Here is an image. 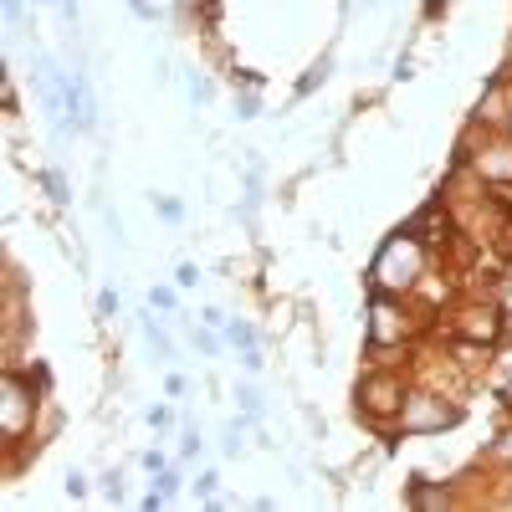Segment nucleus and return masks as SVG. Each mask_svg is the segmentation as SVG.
I'll list each match as a JSON object with an SVG mask.
<instances>
[{"label": "nucleus", "mask_w": 512, "mask_h": 512, "mask_svg": "<svg viewBox=\"0 0 512 512\" xmlns=\"http://www.w3.org/2000/svg\"><path fill=\"white\" fill-rule=\"evenodd\" d=\"M420 272H425V246H420V236L415 231H395L390 241H384V251L374 256V287L379 292H405V287H415L420 282Z\"/></svg>", "instance_id": "obj_1"}, {"label": "nucleus", "mask_w": 512, "mask_h": 512, "mask_svg": "<svg viewBox=\"0 0 512 512\" xmlns=\"http://www.w3.org/2000/svg\"><path fill=\"white\" fill-rule=\"evenodd\" d=\"M47 190H52V200H67V185H62V175H47Z\"/></svg>", "instance_id": "obj_12"}, {"label": "nucleus", "mask_w": 512, "mask_h": 512, "mask_svg": "<svg viewBox=\"0 0 512 512\" xmlns=\"http://www.w3.org/2000/svg\"><path fill=\"white\" fill-rule=\"evenodd\" d=\"M477 175L482 180H512V139H492L477 154Z\"/></svg>", "instance_id": "obj_6"}, {"label": "nucleus", "mask_w": 512, "mask_h": 512, "mask_svg": "<svg viewBox=\"0 0 512 512\" xmlns=\"http://www.w3.org/2000/svg\"><path fill=\"white\" fill-rule=\"evenodd\" d=\"M144 333H149V344H154V349H159V354H169V338H164V328H159V323H154V318H149V323H144Z\"/></svg>", "instance_id": "obj_9"}, {"label": "nucleus", "mask_w": 512, "mask_h": 512, "mask_svg": "<svg viewBox=\"0 0 512 512\" xmlns=\"http://www.w3.org/2000/svg\"><path fill=\"white\" fill-rule=\"evenodd\" d=\"M190 98H195V103L210 98V82H205V77H190Z\"/></svg>", "instance_id": "obj_10"}, {"label": "nucleus", "mask_w": 512, "mask_h": 512, "mask_svg": "<svg viewBox=\"0 0 512 512\" xmlns=\"http://www.w3.org/2000/svg\"><path fill=\"white\" fill-rule=\"evenodd\" d=\"M461 410L456 405H441L436 395H410L400 405V431L405 436H425V431H446V425H456Z\"/></svg>", "instance_id": "obj_3"}, {"label": "nucleus", "mask_w": 512, "mask_h": 512, "mask_svg": "<svg viewBox=\"0 0 512 512\" xmlns=\"http://www.w3.org/2000/svg\"><path fill=\"white\" fill-rule=\"evenodd\" d=\"M359 405H364V415H400V405H405L400 379L395 374H369L359 384Z\"/></svg>", "instance_id": "obj_4"}, {"label": "nucleus", "mask_w": 512, "mask_h": 512, "mask_svg": "<svg viewBox=\"0 0 512 512\" xmlns=\"http://www.w3.org/2000/svg\"><path fill=\"white\" fill-rule=\"evenodd\" d=\"M128 6H134V11H139V16H144V21H149V16H154V11H149V0H128Z\"/></svg>", "instance_id": "obj_14"}, {"label": "nucleus", "mask_w": 512, "mask_h": 512, "mask_svg": "<svg viewBox=\"0 0 512 512\" xmlns=\"http://www.w3.org/2000/svg\"><path fill=\"white\" fill-rule=\"evenodd\" d=\"M6 16H11V21L21 16V0H6Z\"/></svg>", "instance_id": "obj_17"}, {"label": "nucleus", "mask_w": 512, "mask_h": 512, "mask_svg": "<svg viewBox=\"0 0 512 512\" xmlns=\"http://www.w3.org/2000/svg\"><path fill=\"white\" fill-rule=\"evenodd\" d=\"M231 344H241V349H251V328H246V323H231Z\"/></svg>", "instance_id": "obj_11"}, {"label": "nucleus", "mask_w": 512, "mask_h": 512, "mask_svg": "<svg viewBox=\"0 0 512 512\" xmlns=\"http://www.w3.org/2000/svg\"><path fill=\"white\" fill-rule=\"evenodd\" d=\"M31 384L21 374H6V384H0V436L6 441H21L31 431Z\"/></svg>", "instance_id": "obj_2"}, {"label": "nucleus", "mask_w": 512, "mask_h": 512, "mask_svg": "<svg viewBox=\"0 0 512 512\" xmlns=\"http://www.w3.org/2000/svg\"><path fill=\"white\" fill-rule=\"evenodd\" d=\"M497 313L492 308H472V313H461V333L466 338H482V344H492V338H497Z\"/></svg>", "instance_id": "obj_7"}, {"label": "nucleus", "mask_w": 512, "mask_h": 512, "mask_svg": "<svg viewBox=\"0 0 512 512\" xmlns=\"http://www.w3.org/2000/svg\"><path fill=\"white\" fill-rule=\"evenodd\" d=\"M195 282H200V272H195V267L185 262V267H180V287H195Z\"/></svg>", "instance_id": "obj_13"}, {"label": "nucleus", "mask_w": 512, "mask_h": 512, "mask_svg": "<svg viewBox=\"0 0 512 512\" xmlns=\"http://www.w3.org/2000/svg\"><path fill=\"white\" fill-rule=\"evenodd\" d=\"M57 6H62V16H67V21L77 16V0H57Z\"/></svg>", "instance_id": "obj_16"}, {"label": "nucleus", "mask_w": 512, "mask_h": 512, "mask_svg": "<svg viewBox=\"0 0 512 512\" xmlns=\"http://www.w3.org/2000/svg\"><path fill=\"white\" fill-rule=\"evenodd\" d=\"M497 108H502V93H497V88H492V93H487V103H482V108H477V118H482V123H497V118H502V113H497Z\"/></svg>", "instance_id": "obj_8"}, {"label": "nucleus", "mask_w": 512, "mask_h": 512, "mask_svg": "<svg viewBox=\"0 0 512 512\" xmlns=\"http://www.w3.org/2000/svg\"><path fill=\"white\" fill-rule=\"evenodd\" d=\"M410 333V318L400 303H390V297H379V303L369 308V344H400V338Z\"/></svg>", "instance_id": "obj_5"}, {"label": "nucleus", "mask_w": 512, "mask_h": 512, "mask_svg": "<svg viewBox=\"0 0 512 512\" xmlns=\"http://www.w3.org/2000/svg\"><path fill=\"white\" fill-rule=\"evenodd\" d=\"M497 456H502V461H512V436H502V446H497Z\"/></svg>", "instance_id": "obj_15"}, {"label": "nucleus", "mask_w": 512, "mask_h": 512, "mask_svg": "<svg viewBox=\"0 0 512 512\" xmlns=\"http://www.w3.org/2000/svg\"><path fill=\"white\" fill-rule=\"evenodd\" d=\"M436 6H441V0H431V11H436Z\"/></svg>", "instance_id": "obj_18"}]
</instances>
